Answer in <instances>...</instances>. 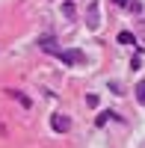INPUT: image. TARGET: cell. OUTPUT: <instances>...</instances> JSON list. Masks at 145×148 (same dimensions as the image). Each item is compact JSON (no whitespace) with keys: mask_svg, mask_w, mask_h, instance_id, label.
Listing matches in <instances>:
<instances>
[{"mask_svg":"<svg viewBox=\"0 0 145 148\" xmlns=\"http://www.w3.org/2000/svg\"><path fill=\"white\" fill-rule=\"evenodd\" d=\"M110 119H118L116 113H110V110H107V113H101L98 116V125H107V121H110Z\"/></svg>","mask_w":145,"mask_h":148,"instance_id":"5","label":"cell"},{"mask_svg":"<svg viewBox=\"0 0 145 148\" xmlns=\"http://www.w3.org/2000/svg\"><path fill=\"white\" fill-rule=\"evenodd\" d=\"M136 98H139V104H145V80L136 83Z\"/></svg>","mask_w":145,"mask_h":148,"instance_id":"4","label":"cell"},{"mask_svg":"<svg viewBox=\"0 0 145 148\" xmlns=\"http://www.w3.org/2000/svg\"><path fill=\"white\" fill-rule=\"evenodd\" d=\"M89 27L98 30V6H95V3H92V9H89Z\"/></svg>","mask_w":145,"mask_h":148,"instance_id":"3","label":"cell"},{"mask_svg":"<svg viewBox=\"0 0 145 148\" xmlns=\"http://www.w3.org/2000/svg\"><path fill=\"white\" fill-rule=\"evenodd\" d=\"M51 125H53V130H59V133H65V130L71 127V121H68V116H62V113H56Z\"/></svg>","mask_w":145,"mask_h":148,"instance_id":"2","label":"cell"},{"mask_svg":"<svg viewBox=\"0 0 145 148\" xmlns=\"http://www.w3.org/2000/svg\"><path fill=\"white\" fill-rule=\"evenodd\" d=\"M42 47L47 53H53V56H59L62 62H68V65H77V62H83V53L80 51H62V47H56L53 45V39L47 36V39H42Z\"/></svg>","mask_w":145,"mask_h":148,"instance_id":"1","label":"cell"},{"mask_svg":"<svg viewBox=\"0 0 145 148\" xmlns=\"http://www.w3.org/2000/svg\"><path fill=\"white\" fill-rule=\"evenodd\" d=\"M118 42H122V45H130V42H133V36H130V33H118Z\"/></svg>","mask_w":145,"mask_h":148,"instance_id":"6","label":"cell"},{"mask_svg":"<svg viewBox=\"0 0 145 148\" xmlns=\"http://www.w3.org/2000/svg\"><path fill=\"white\" fill-rule=\"evenodd\" d=\"M116 3H124V0H116Z\"/></svg>","mask_w":145,"mask_h":148,"instance_id":"7","label":"cell"}]
</instances>
